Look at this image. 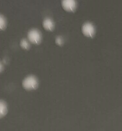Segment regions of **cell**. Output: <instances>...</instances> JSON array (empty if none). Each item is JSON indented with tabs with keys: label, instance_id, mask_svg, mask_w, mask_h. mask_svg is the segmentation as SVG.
<instances>
[{
	"label": "cell",
	"instance_id": "cell-3",
	"mask_svg": "<svg viewBox=\"0 0 122 131\" xmlns=\"http://www.w3.org/2000/svg\"><path fill=\"white\" fill-rule=\"evenodd\" d=\"M82 31L85 36L88 38H93L95 34V28L94 25L90 22L84 24L82 27Z\"/></svg>",
	"mask_w": 122,
	"mask_h": 131
},
{
	"label": "cell",
	"instance_id": "cell-9",
	"mask_svg": "<svg viewBox=\"0 0 122 131\" xmlns=\"http://www.w3.org/2000/svg\"><path fill=\"white\" fill-rule=\"evenodd\" d=\"M55 43L58 46H62L64 43V40L62 37L58 36L55 39Z\"/></svg>",
	"mask_w": 122,
	"mask_h": 131
},
{
	"label": "cell",
	"instance_id": "cell-7",
	"mask_svg": "<svg viewBox=\"0 0 122 131\" xmlns=\"http://www.w3.org/2000/svg\"><path fill=\"white\" fill-rule=\"evenodd\" d=\"M7 26V20L5 17L0 14V31L4 30Z\"/></svg>",
	"mask_w": 122,
	"mask_h": 131
},
{
	"label": "cell",
	"instance_id": "cell-5",
	"mask_svg": "<svg viewBox=\"0 0 122 131\" xmlns=\"http://www.w3.org/2000/svg\"><path fill=\"white\" fill-rule=\"evenodd\" d=\"M42 26L47 31H52L54 28V23L53 21L50 18H46L43 20Z\"/></svg>",
	"mask_w": 122,
	"mask_h": 131
},
{
	"label": "cell",
	"instance_id": "cell-8",
	"mask_svg": "<svg viewBox=\"0 0 122 131\" xmlns=\"http://www.w3.org/2000/svg\"><path fill=\"white\" fill-rule=\"evenodd\" d=\"M30 42L29 40H27L26 39H23L20 42V46L23 48V49L27 50L29 49L30 47Z\"/></svg>",
	"mask_w": 122,
	"mask_h": 131
},
{
	"label": "cell",
	"instance_id": "cell-4",
	"mask_svg": "<svg viewBox=\"0 0 122 131\" xmlns=\"http://www.w3.org/2000/svg\"><path fill=\"white\" fill-rule=\"evenodd\" d=\"M62 6L66 12H74L77 8V2L76 0H62Z\"/></svg>",
	"mask_w": 122,
	"mask_h": 131
},
{
	"label": "cell",
	"instance_id": "cell-6",
	"mask_svg": "<svg viewBox=\"0 0 122 131\" xmlns=\"http://www.w3.org/2000/svg\"><path fill=\"white\" fill-rule=\"evenodd\" d=\"M7 106L3 100H0V118L5 115L7 112Z\"/></svg>",
	"mask_w": 122,
	"mask_h": 131
},
{
	"label": "cell",
	"instance_id": "cell-2",
	"mask_svg": "<svg viewBox=\"0 0 122 131\" xmlns=\"http://www.w3.org/2000/svg\"><path fill=\"white\" fill-rule=\"evenodd\" d=\"M27 38L29 41L34 44L38 45L42 42V34L39 30L36 29H33L29 31Z\"/></svg>",
	"mask_w": 122,
	"mask_h": 131
},
{
	"label": "cell",
	"instance_id": "cell-10",
	"mask_svg": "<svg viewBox=\"0 0 122 131\" xmlns=\"http://www.w3.org/2000/svg\"><path fill=\"white\" fill-rule=\"evenodd\" d=\"M4 70V65L2 62H0V73H1Z\"/></svg>",
	"mask_w": 122,
	"mask_h": 131
},
{
	"label": "cell",
	"instance_id": "cell-1",
	"mask_svg": "<svg viewBox=\"0 0 122 131\" xmlns=\"http://www.w3.org/2000/svg\"><path fill=\"white\" fill-rule=\"evenodd\" d=\"M38 79L34 75H29L23 80V87L27 90L36 89L38 88Z\"/></svg>",
	"mask_w": 122,
	"mask_h": 131
}]
</instances>
